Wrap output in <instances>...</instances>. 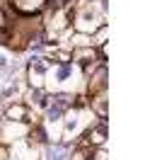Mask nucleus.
I'll return each mask as SVG.
<instances>
[{
	"mask_svg": "<svg viewBox=\"0 0 145 160\" xmlns=\"http://www.w3.org/2000/svg\"><path fill=\"white\" fill-rule=\"evenodd\" d=\"M44 2H46V0H15V8L22 10V12H34V10H39Z\"/></svg>",
	"mask_w": 145,
	"mask_h": 160,
	"instance_id": "nucleus-1",
	"label": "nucleus"
},
{
	"mask_svg": "<svg viewBox=\"0 0 145 160\" xmlns=\"http://www.w3.org/2000/svg\"><path fill=\"white\" fill-rule=\"evenodd\" d=\"M5 155H7V153H5V148H0V160H5Z\"/></svg>",
	"mask_w": 145,
	"mask_h": 160,
	"instance_id": "nucleus-2",
	"label": "nucleus"
}]
</instances>
